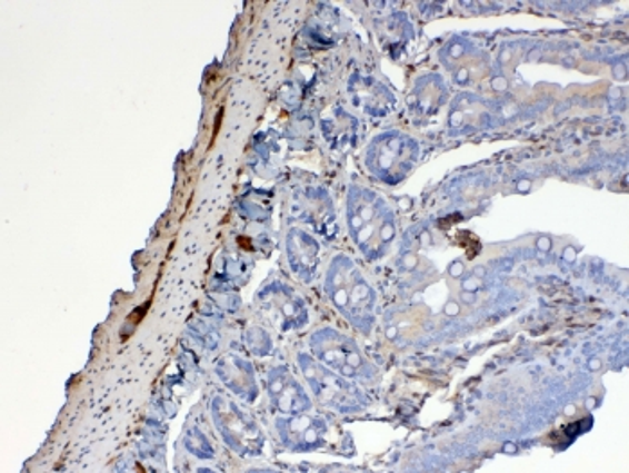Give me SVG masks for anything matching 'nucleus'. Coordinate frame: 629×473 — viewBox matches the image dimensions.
I'll list each match as a JSON object with an SVG mask.
<instances>
[{"label": "nucleus", "mask_w": 629, "mask_h": 473, "mask_svg": "<svg viewBox=\"0 0 629 473\" xmlns=\"http://www.w3.org/2000/svg\"><path fill=\"white\" fill-rule=\"evenodd\" d=\"M489 118L488 107L480 104L479 99H457L456 107L451 110L450 125L459 131L479 130L488 127Z\"/></svg>", "instance_id": "nucleus-14"}, {"label": "nucleus", "mask_w": 629, "mask_h": 473, "mask_svg": "<svg viewBox=\"0 0 629 473\" xmlns=\"http://www.w3.org/2000/svg\"><path fill=\"white\" fill-rule=\"evenodd\" d=\"M267 390L273 407L287 416L308 413L313 405L301 382L287 367H273L268 373Z\"/></svg>", "instance_id": "nucleus-10"}, {"label": "nucleus", "mask_w": 629, "mask_h": 473, "mask_svg": "<svg viewBox=\"0 0 629 473\" xmlns=\"http://www.w3.org/2000/svg\"><path fill=\"white\" fill-rule=\"evenodd\" d=\"M311 349L325 366L346 378L360 380L366 384L378 378V371L367 361L358 344L337 329L325 328L314 332Z\"/></svg>", "instance_id": "nucleus-5"}, {"label": "nucleus", "mask_w": 629, "mask_h": 473, "mask_svg": "<svg viewBox=\"0 0 629 473\" xmlns=\"http://www.w3.org/2000/svg\"><path fill=\"white\" fill-rule=\"evenodd\" d=\"M183 445L200 460H211V457H214V449H212L211 441L207 440L206 434L198 426H189Z\"/></svg>", "instance_id": "nucleus-16"}, {"label": "nucleus", "mask_w": 629, "mask_h": 473, "mask_svg": "<svg viewBox=\"0 0 629 473\" xmlns=\"http://www.w3.org/2000/svg\"><path fill=\"white\" fill-rule=\"evenodd\" d=\"M291 215L310 225L320 235H331L335 227V207L328 191L322 188H304L291 198Z\"/></svg>", "instance_id": "nucleus-9"}, {"label": "nucleus", "mask_w": 629, "mask_h": 473, "mask_svg": "<svg viewBox=\"0 0 629 473\" xmlns=\"http://www.w3.org/2000/svg\"><path fill=\"white\" fill-rule=\"evenodd\" d=\"M287 258L291 273L304 283L313 282L320 265V244L302 229H290L287 236Z\"/></svg>", "instance_id": "nucleus-11"}, {"label": "nucleus", "mask_w": 629, "mask_h": 473, "mask_svg": "<svg viewBox=\"0 0 629 473\" xmlns=\"http://www.w3.org/2000/svg\"><path fill=\"white\" fill-rule=\"evenodd\" d=\"M211 416L229 449L249 457L263 454V431L259 428L254 417L241 411L232 400L214 396L211 403Z\"/></svg>", "instance_id": "nucleus-6"}, {"label": "nucleus", "mask_w": 629, "mask_h": 473, "mask_svg": "<svg viewBox=\"0 0 629 473\" xmlns=\"http://www.w3.org/2000/svg\"><path fill=\"white\" fill-rule=\"evenodd\" d=\"M217 373L221 382L241 398L247 402H254L258 398L259 390L254 367L249 361L238 355L223 356L218 362Z\"/></svg>", "instance_id": "nucleus-13"}, {"label": "nucleus", "mask_w": 629, "mask_h": 473, "mask_svg": "<svg viewBox=\"0 0 629 473\" xmlns=\"http://www.w3.org/2000/svg\"><path fill=\"white\" fill-rule=\"evenodd\" d=\"M346 218L352 242L367 259L376 262L389 253L396 238V216L380 195L351 186Z\"/></svg>", "instance_id": "nucleus-1"}, {"label": "nucleus", "mask_w": 629, "mask_h": 473, "mask_svg": "<svg viewBox=\"0 0 629 473\" xmlns=\"http://www.w3.org/2000/svg\"><path fill=\"white\" fill-rule=\"evenodd\" d=\"M349 95H351L352 104L376 118L387 116L396 104L395 96L386 85L369 76H355L349 81Z\"/></svg>", "instance_id": "nucleus-12"}, {"label": "nucleus", "mask_w": 629, "mask_h": 473, "mask_svg": "<svg viewBox=\"0 0 629 473\" xmlns=\"http://www.w3.org/2000/svg\"><path fill=\"white\" fill-rule=\"evenodd\" d=\"M256 305L264 319L282 332L304 328L310 319L304 299L290 285L270 282L256 294Z\"/></svg>", "instance_id": "nucleus-7"}, {"label": "nucleus", "mask_w": 629, "mask_h": 473, "mask_svg": "<svg viewBox=\"0 0 629 473\" xmlns=\"http://www.w3.org/2000/svg\"><path fill=\"white\" fill-rule=\"evenodd\" d=\"M325 290L335 308L362 333L376 323V292L348 256H337L326 274Z\"/></svg>", "instance_id": "nucleus-2"}, {"label": "nucleus", "mask_w": 629, "mask_h": 473, "mask_svg": "<svg viewBox=\"0 0 629 473\" xmlns=\"http://www.w3.org/2000/svg\"><path fill=\"white\" fill-rule=\"evenodd\" d=\"M418 160V141L396 130L376 137L366 154V166L372 177L390 186L409 177Z\"/></svg>", "instance_id": "nucleus-3"}, {"label": "nucleus", "mask_w": 629, "mask_h": 473, "mask_svg": "<svg viewBox=\"0 0 629 473\" xmlns=\"http://www.w3.org/2000/svg\"><path fill=\"white\" fill-rule=\"evenodd\" d=\"M322 130H325L326 141L329 145L346 150V146L351 145L357 137L358 122L349 114L342 112V110H333L329 114V118L322 121Z\"/></svg>", "instance_id": "nucleus-15"}, {"label": "nucleus", "mask_w": 629, "mask_h": 473, "mask_svg": "<svg viewBox=\"0 0 629 473\" xmlns=\"http://www.w3.org/2000/svg\"><path fill=\"white\" fill-rule=\"evenodd\" d=\"M301 367L302 376L310 385L311 393L317 402L325 407L333 408L339 413H360L369 407L366 394L358 390L357 385L348 382L346 376L339 375L337 371L329 369L325 364L311 358L310 355H299L297 358Z\"/></svg>", "instance_id": "nucleus-4"}, {"label": "nucleus", "mask_w": 629, "mask_h": 473, "mask_svg": "<svg viewBox=\"0 0 629 473\" xmlns=\"http://www.w3.org/2000/svg\"><path fill=\"white\" fill-rule=\"evenodd\" d=\"M244 341H247V346H249L256 355H268L270 347H272L268 333L261 328H250L247 335H244Z\"/></svg>", "instance_id": "nucleus-17"}, {"label": "nucleus", "mask_w": 629, "mask_h": 473, "mask_svg": "<svg viewBox=\"0 0 629 473\" xmlns=\"http://www.w3.org/2000/svg\"><path fill=\"white\" fill-rule=\"evenodd\" d=\"M282 445L291 452H313L325 446L328 437V423L325 417L308 413L290 414L276 422Z\"/></svg>", "instance_id": "nucleus-8"}]
</instances>
